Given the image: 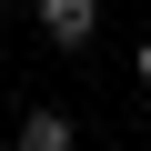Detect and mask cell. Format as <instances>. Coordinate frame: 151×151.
<instances>
[{
    "label": "cell",
    "mask_w": 151,
    "mask_h": 151,
    "mask_svg": "<svg viewBox=\"0 0 151 151\" xmlns=\"http://www.w3.org/2000/svg\"><path fill=\"white\" fill-rule=\"evenodd\" d=\"M30 30H40L50 50H81V40L101 30V0H30Z\"/></svg>",
    "instance_id": "1"
},
{
    "label": "cell",
    "mask_w": 151,
    "mask_h": 151,
    "mask_svg": "<svg viewBox=\"0 0 151 151\" xmlns=\"http://www.w3.org/2000/svg\"><path fill=\"white\" fill-rule=\"evenodd\" d=\"M0 151H10V111H0Z\"/></svg>",
    "instance_id": "4"
},
{
    "label": "cell",
    "mask_w": 151,
    "mask_h": 151,
    "mask_svg": "<svg viewBox=\"0 0 151 151\" xmlns=\"http://www.w3.org/2000/svg\"><path fill=\"white\" fill-rule=\"evenodd\" d=\"M81 131H70V111H50V101H30L20 121H10V151H70Z\"/></svg>",
    "instance_id": "2"
},
{
    "label": "cell",
    "mask_w": 151,
    "mask_h": 151,
    "mask_svg": "<svg viewBox=\"0 0 151 151\" xmlns=\"http://www.w3.org/2000/svg\"><path fill=\"white\" fill-rule=\"evenodd\" d=\"M131 81H141V91H151V40H141V50H131Z\"/></svg>",
    "instance_id": "3"
},
{
    "label": "cell",
    "mask_w": 151,
    "mask_h": 151,
    "mask_svg": "<svg viewBox=\"0 0 151 151\" xmlns=\"http://www.w3.org/2000/svg\"><path fill=\"white\" fill-rule=\"evenodd\" d=\"M141 151H151V121H141Z\"/></svg>",
    "instance_id": "5"
}]
</instances>
